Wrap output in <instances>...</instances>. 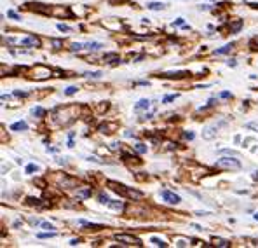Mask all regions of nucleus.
<instances>
[{
    "label": "nucleus",
    "mask_w": 258,
    "mask_h": 248,
    "mask_svg": "<svg viewBox=\"0 0 258 248\" xmlns=\"http://www.w3.org/2000/svg\"><path fill=\"white\" fill-rule=\"evenodd\" d=\"M215 166L220 168V170H239L241 162L237 161V159H230V157H220Z\"/></svg>",
    "instance_id": "obj_1"
},
{
    "label": "nucleus",
    "mask_w": 258,
    "mask_h": 248,
    "mask_svg": "<svg viewBox=\"0 0 258 248\" xmlns=\"http://www.w3.org/2000/svg\"><path fill=\"white\" fill-rule=\"evenodd\" d=\"M115 239L124 245H135V246H141V241L138 238L131 236V234H115Z\"/></svg>",
    "instance_id": "obj_2"
},
{
    "label": "nucleus",
    "mask_w": 258,
    "mask_h": 248,
    "mask_svg": "<svg viewBox=\"0 0 258 248\" xmlns=\"http://www.w3.org/2000/svg\"><path fill=\"white\" fill-rule=\"evenodd\" d=\"M161 196H162V199H166L167 203H171V205H178L180 203V196L174 194V192H169V190H161Z\"/></svg>",
    "instance_id": "obj_3"
},
{
    "label": "nucleus",
    "mask_w": 258,
    "mask_h": 248,
    "mask_svg": "<svg viewBox=\"0 0 258 248\" xmlns=\"http://www.w3.org/2000/svg\"><path fill=\"white\" fill-rule=\"evenodd\" d=\"M19 44L26 46V47H40V38L32 35V37H26V38H23V40H19Z\"/></svg>",
    "instance_id": "obj_4"
},
{
    "label": "nucleus",
    "mask_w": 258,
    "mask_h": 248,
    "mask_svg": "<svg viewBox=\"0 0 258 248\" xmlns=\"http://www.w3.org/2000/svg\"><path fill=\"white\" fill-rule=\"evenodd\" d=\"M108 187L112 190H115V192H119L120 196H126L127 194V187L126 185H122V183H119V182H113V180H110L108 182Z\"/></svg>",
    "instance_id": "obj_5"
},
{
    "label": "nucleus",
    "mask_w": 258,
    "mask_h": 248,
    "mask_svg": "<svg viewBox=\"0 0 258 248\" xmlns=\"http://www.w3.org/2000/svg\"><path fill=\"white\" fill-rule=\"evenodd\" d=\"M216 133H218V126H208L204 131H202V138L204 140H211V138H215Z\"/></svg>",
    "instance_id": "obj_6"
},
{
    "label": "nucleus",
    "mask_w": 258,
    "mask_h": 248,
    "mask_svg": "<svg viewBox=\"0 0 258 248\" xmlns=\"http://www.w3.org/2000/svg\"><path fill=\"white\" fill-rule=\"evenodd\" d=\"M185 75H190L188 72H171V74H162L159 77H164V79H182Z\"/></svg>",
    "instance_id": "obj_7"
},
{
    "label": "nucleus",
    "mask_w": 258,
    "mask_h": 248,
    "mask_svg": "<svg viewBox=\"0 0 258 248\" xmlns=\"http://www.w3.org/2000/svg\"><path fill=\"white\" fill-rule=\"evenodd\" d=\"M126 198H131V199H143V192L135 190V189H129L127 187V194H126Z\"/></svg>",
    "instance_id": "obj_8"
},
{
    "label": "nucleus",
    "mask_w": 258,
    "mask_h": 248,
    "mask_svg": "<svg viewBox=\"0 0 258 248\" xmlns=\"http://www.w3.org/2000/svg\"><path fill=\"white\" fill-rule=\"evenodd\" d=\"M11 130H12V131H26V130H28V124H26V122H23V121H19V122L12 124Z\"/></svg>",
    "instance_id": "obj_9"
},
{
    "label": "nucleus",
    "mask_w": 258,
    "mask_h": 248,
    "mask_svg": "<svg viewBox=\"0 0 258 248\" xmlns=\"http://www.w3.org/2000/svg\"><path fill=\"white\" fill-rule=\"evenodd\" d=\"M51 14H54V16H72V12L68 11V9H63V7H59V9H54V11H51Z\"/></svg>",
    "instance_id": "obj_10"
},
{
    "label": "nucleus",
    "mask_w": 258,
    "mask_h": 248,
    "mask_svg": "<svg viewBox=\"0 0 258 248\" xmlns=\"http://www.w3.org/2000/svg\"><path fill=\"white\" fill-rule=\"evenodd\" d=\"M148 107H150V100H145V98H143V100H140V102L135 105V110H143V108H148Z\"/></svg>",
    "instance_id": "obj_11"
},
{
    "label": "nucleus",
    "mask_w": 258,
    "mask_h": 248,
    "mask_svg": "<svg viewBox=\"0 0 258 248\" xmlns=\"http://www.w3.org/2000/svg\"><path fill=\"white\" fill-rule=\"evenodd\" d=\"M148 9H150V11H162V9H164V4H162V2H150V4H148Z\"/></svg>",
    "instance_id": "obj_12"
},
{
    "label": "nucleus",
    "mask_w": 258,
    "mask_h": 248,
    "mask_svg": "<svg viewBox=\"0 0 258 248\" xmlns=\"http://www.w3.org/2000/svg\"><path fill=\"white\" fill-rule=\"evenodd\" d=\"M28 205L30 206H37V208H44L45 203H42V201L37 199V198H28Z\"/></svg>",
    "instance_id": "obj_13"
},
{
    "label": "nucleus",
    "mask_w": 258,
    "mask_h": 248,
    "mask_svg": "<svg viewBox=\"0 0 258 248\" xmlns=\"http://www.w3.org/2000/svg\"><path fill=\"white\" fill-rule=\"evenodd\" d=\"M84 47L89 49V51H100V49L103 47V44H100V42H87Z\"/></svg>",
    "instance_id": "obj_14"
},
{
    "label": "nucleus",
    "mask_w": 258,
    "mask_h": 248,
    "mask_svg": "<svg viewBox=\"0 0 258 248\" xmlns=\"http://www.w3.org/2000/svg\"><path fill=\"white\" fill-rule=\"evenodd\" d=\"M241 28H242V19H237V21H234V23L230 25V32H232V33H237Z\"/></svg>",
    "instance_id": "obj_15"
},
{
    "label": "nucleus",
    "mask_w": 258,
    "mask_h": 248,
    "mask_svg": "<svg viewBox=\"0 0 258 248\" xmlns=\"http://www.w3.org/2000/svg\"><path fill=\"white\" fill-rule=\"evenodd\" d=\"M108 206H110V208H113V210H122V208H124V203H122V201H112V199H110Z\"/></svg>",
    "instance_id": "obj_16"
},
{
    "label": "nucleus",
    "mask_w": 258,
    "mask_h": 248,
    "mask_svg": "<svg viewBox=\"0 0 258 248\" xmlns=\"http://www.w3.org/2000/svg\"><path fill=\"white\" fill-rule=\"evenodd\" d=\"M232 51V44H227V46H223L221 49H216L215 54H227V53H230Z\"/></svg>",
    "instance_id": "obj_17"
},
{
    "label": "nucleus",
    "mask_w": 258,
    "mask_h": 248,
    "mask_svg": "<svg viewBox=\"0 0 258 248\" xmlns=\"http://www.w3.org/2000/svg\"><path fill=\"white\" fill-rule=\"evenodd\" d=\"M110 128H113V126H110V124H101L98 130H100V133H105V135H108V133H112V131H110Z\"/></svg>",
    "instance_id": "obj_18"
},
{
    "label": "nucleus",
    "mask_w": 258,
    "mask_h": 248,
    "mask_svg": "<svg viewBox=\"0 0 258 248\" xmlns=\"http://www.w3.org/2000/svg\"><path fill=\"white\" fill-rule=\"evenodd\" d=\"M98 199H100V203H103V205H108V203H110V198H108L105 192H101V194L98 196Z\"/></svg>",
    "instance_id": "obj_19"
},
{
    "label": "nucleus",
    "mask_w": 258,
    "mask_h": 248,
    "mask_svg": "<svg viewBox=\"0 0 258 248\" xmlns=\"http://www.w3.org/2000/svg\"><path fill=\"white\" fill-rule=\"evenodd\" d=\"M178 96H180L178 93H174V94H167V96H164V100H162V103H169V102H173V100H176Z\"/></svg>",
    "instance_id": "obj_20"
},
{
    "label": "nucleus",
    "mask_w": 258,
    "mask_h": 248,
    "mask_svg": "<svg viewBox=\"0 0 258 248\" xmlns=\"http://www.w3.org/2000/svg\"><path fill=\"white\" fill-rule=\"evenodd\" d=\"M32 114H33V115H37V117H42L44 114H45V110H44V108H40V107H35V108L32 110Z\"/></svg>",
    "instance_id": "obj_21"
},
{
    "label": "nucleus",
    "mask_w": 258,
    "mask_h": 248,
    "mask_svg": "<svg viewBox=\"0 0 258 248\" xmlns=\"http://www.w3.org/2000/svg\"><path fill=\"white\" fill-rule=\"evenodd\" d=\"M152 243H154L155 246H167V243H164L162 239H159V238H152Z\"/></svg>",
    "instance_id": "obj_22"
},
{
    "label": "nucleus",
    "mask_w": 258,
    "mask_h": 248,
    "mask_svg": "<svg viewBox=\"0 0 258 248\" xmlns=\"http://www.w3.org/2000/svg\"><path fill=\"white\" fill-rule=\"evenodd\" d=\"M84 75H86V77H92V79H100V77H101V72H86Z\"/></svg>",
    "instance_id": "obj_23"
},
{
    "label": "nucleus",
    "mask_w": 258,
    "mask_h": 248,
    "mask_svg": "<svg viewBox=\"0 0 258 248\" xmlns=\"http://www.w3.org/2000/svg\"><path fill=\"white\" fill-rule=\"evenodd\" d=\"M135 149L140 152V154H145V152H147V145H143V143H136Z\"/></svg>",
    "instance_id": "obj_24"
},
{
    "label": "nucleus",
    "mask_w": 258,
    "mask_h": 248,
    "mask_svg": "<svg viewBox=\"0 0 258 248\" xmlns=\"http://www.w3.org/2000/svg\"><path fill=\"white\" fill-rule=\"evenodd\" d=\"M79 91L75 86H70V87H66V91H64V94H68V96H72V94H75V93Z\"/></svg>",
    "instance_id": "obj_25"
},
{
    "label": "nucleus",
    "mask_w": 258,
    "mask_h": 248,
    "mask_svg": "<svg viewBox=\"0 0 258 248\" xmlns=\"http://www.w3.org/2000/svg\"><path fill=\"white\" fill-rule=\"evenodd\" d=\"M215 243H216V246H221V248L230 246V243L227 241V239H218V241H215Z\"/></svg>",
    "instance_id": "obj_26"
},
{
    "label": "nucleus",
    "mask_w": 258,
    "mask_h": 248,
    "mask_svg": "<svg viewBox=\"0 0 258 248\" xmlns=\"http://www.w3.org/2000/svg\"><path fill=\"white\" fill-rule=\"evenodd\" d=\"M54 236H56V232H54V231H51V232H40V234H38V238H42V239H44V238H54Z\"/></svg>",
    "instance_id": "obj_27"
},
{
    "label": "nucleus",
    "mask_w": 258,
    "mask_h": 248,
    "mask_svg": "<svg viewBox=\"0 0 258 248\" xmlns=\"http://www.w3.org/2000/svg\"><path fill=\"white\" fill-rule=\"evenodd\" d=\"M221 154H229V156H234V157H237L239 156V152H236V150H229V149H223V150H220Z\"/></svg>",
    "instance_id": "obj_28"
},
{
    "label": "nucleus",
    "mask_w": 258,
    "mask_h": 248,
    "mask_svg": "<svg viewBox=\"0 0 258 248\" xmlns=\"http://www.w3.org/2000/svg\"><path fill=\"white\" fill-rule=\"evenodd\" d=\"M38 170H40V168L37 166V164H28L26 166V171L28 173H33V171H38Z\"/></svg>",
    "instance_id": "obj_29"
},
{
    "label": "nucleus",
    "mask_w": 258,
    "mask_h": 248,
    "mask_svg": "<svg viewBox=\"0 0 258 248\" xmlns=\"http://www.w3.org/2000/svg\"><path fill=\"white\" fill-rule=\"evenodd\" d=\"M58 30H59V32H70L72 28L66 26V25H63V23H59V25H58Z\"/></svg>",
    "instance_id": "obj_30"
},
{
    "label": "nucleus",
    "mask_w": 258,
    "mask_h": 248,
    "mask_svg": "<svg viewBox=\"0 0 258 248\" xmlns=\"http://www.w3.org/2000/svg\"><path fill=\"white\" fill-rule=\"evenodd\" d=\"M7 16H9V18H12V19H21V18L18 16V14H16L14 11H7Z\"/></svg>",
    "instance_id": "obj_31"
},
{
    "label": "nucleus",
    "mask_w": 258,
    "mask_h": 248,
    "mask_svg": "<svg viewBox=\"0 0 258 248\" xmlns=\"http://www.w3.org/2000/svg\"><path fill=\"white\" fill-rule=\"evenodd\" d=\"M42 227H44V229H47V231H53V229H54V226H53V224H49V222H42Z\"/></svg>",
    "instance_id": "obj_32"
},
{
    "label": "nucleus",
    "mask_w": 258,
    "mask_h": 248,
    "mask_svg": "<svg viewBox=\"0 0 258 248\" xmlns=\"http://www.w3.org/2000/svg\"><path fill=\"white\" fill-rule=\"evenodd\" d=\"M183 136H185L187 140H194V133H192V131H185V133H183Z\"/></svg>",
    "instance_id": "obj_33"
},
{
    "label": "nucleus",
    "mask_w": 258,
    "mask_h": 248,
    "mask_svg": "<svg viewBox=\"0 0 258 248\" xmlns=\"http://www.w3.org/2000/svg\"><path fill=\"white\" fill-rule=\"evenodd\" d=\"M246 128H249V130H256V131H258V124H256V122H248V124H246Z\"/></svg>",
    "instance_id": "obj_34"
},
{
    "label": "nucleus",
    "mask_w": 258,
    "mask_h": 248,
    "mask_svg": "<svg viewBox=\"0 0 258 248\" xmlns=\"http://www.w3.org/2000/svg\"><path fill=\"white\" fill-rule=\"evenodd\" d=\"M82 47H84L82 44H72V51H80Z\"/></svg>",
    "instance_id": "obj_35"
},
{
    "label": "nucleus",
    "mask_w": 258,
    "mask_h": 248,
    "mask_svg": "<svg viewBox=\"0 0 258 248\" xmlns=\"http://www.w3.org/2000/svg\"><path fill=\"white\" fill-rule=\"evenodd\" d=\"M53 46H54V49H59L61 47V40H53Z\"/></svg>",
    "instance_id": "obj_36"
},
{
    "label": "nucleus",
    "mask_w": 258,
    "mask_h": 248,
    "mask_svg": "<svg viewBox=\"0 0 258 248\" xmlns=\"http://www.w3.org/2000/svg\"><path fill=\"white\" fill-rule=\"evenodd\" d=\"M232 96V94H230V93H229V91H223V93H220V98H230Z\"/></svg>",
    "instance_id": "obj_37"
},
{
    "label": "nucleus",
    "mask_w": 258,
    "mask_h": 248,
    "mask_svg": "<svg viewBox=\"0 0 258 248\" xmlns=\"http://www.w3.org/2000/svg\"><path fill=\"white\" fill-rule=\"evenodd\" d=\"M174 25H176V26H180V25H183V19H182V18H178L176 21L173 23V26H174Z\"/></svg>",
    "instance_id": "obj_38"
},
{
    "label": "nucleus",
    "mask_w": 258,
    "mask_h": 248,
    "mask_svg": "<svg viewBox=\"0 0 258 248\" xmlns=\"http://www.w3.org/2000/svg\"><path fill=\"white\" fill-rule=\"evenodd\" d=\"M28 93H21V91H14V96H26Z\"/></svg>",
    "instance_id": "obj_39"
},
{
    "label": "nucleus",
    "mask_w": 258,
    "mask_h": 248,
    "mask_svg": "<svg viewBox=\"0 0 258 248\" xmlns=\"http://www.w3.org/2000/svg\"><path fill=\"white\" fill-rule=\"evenodd\" d=\"M30 224H32V226H37L40 222H38V218H30Z\"/></svg>",
    "instance_id": "obj_40"
},
{
    "label": "nucleus",
    "mask_w": 258,
    "mask_h": 248,
    "mask_svg": "<svg viewBox=\"0 0 258 248\" xmlns=\"http://www.w3.org/2000/svg\"><path fill=\"white\" fill-rule=\"evenodd\" d=\"M79 243H80V239H72V241H70V245H72V246H77Z\"/></svg>",
    "instance_id": "obj_41"
},
{
    "label": "nucleus",
    "mask_w": 258,
    "mask_h": 248,
    "mask_svg": "<svg viewBox=\"0 0 258 248\" xmlns=\"http://www.w3.org/2000/svg\"><path fill=\"white\" fill-rule=\"evenodd\" d=\"M229 66H236V59H229Z\"/></svg>",
    "instance_id": "obj_42"
},
{
    "label": "nucleus",
    "mask_w": 258,
    "mask_h": 248,
    "mask_svg": "<svg viewBox=\"0 0 258 248\" xmlns=\"http://www.w3.org/2000/svg\"><path fill=\"white\" fill-rule=\"evenodd\" d=\"M255 220H258V213H256V215H255Z\"/></svg>",
    "instance_id": "obj_43"
}]
</instances>
